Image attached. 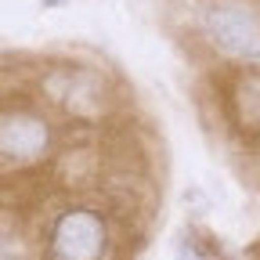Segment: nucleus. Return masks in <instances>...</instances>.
I'll use <instances>...</instances> for the list:
<instances>
[{"label":"nucleus","instance_id":"nucleus-2","mask_svg":"<svg viewBox=\"0 0 260 260\" xmlns=\"http://www.w3.org/2000/svg\"><path fill=\"white\" fill-rule=\"evenodd\" d=\"M51 148V126L29 109H0V159L29 167Z\"/></svg>","mask_w":260,"mask_h":260},{"label":"nucleus","instance_id":"nucleus-1","mask_svg":"<svg viewBox=\"0 0 260 260\" xmlns=\"http://www.w3.org/2000/svg\"><path fill=\"white\" fill-rule=\"evenodd\" d=\"M109 246V228L102 213L87 206L65 210L51 228V256L54 260H102Z\"/></svg>","mask_w":260,"mask_h":260},{"label":"nucleus","instance_id":"nucleus-5","mask_svg":"<svg viewBox=\"0 0 260 260\" xmlns=\"http://www.w3.org/2000/svg\"><path fill=\"white\" fill-rule=\"evenodd\" d=\"M0 260H15V253H11V242H8V239H0Z\"/></svg>","mask_w":260,"mask_h":260},{"label":"nucleus","instance_id":"nucleus-4","mask_svg":"<svg viewBox=\"0 0 260 260\" xmlns=\"http://www.w3.org/2000/svg\"><path fill=\"white\" fill-rule=\"evenodd\" d=\"M239 112L253 130H260V76L239 87Z\"/></svg>","mask_w":260,"mask_h":260},{"label":"nucleus","instance_id":"nucleus-3","mask_svg":"<svg viewBox=\"0 0 260 260\" xmlns=\"http://www.w3.org/2000/svg\"><path fill=\"white\" fill-rule=\"evenodd\" d=\"M206 37L228 58H260V18L239 4H220L206 11Z\"/></svg>","mask_w":260,"mask_h":260}]
</instances>
